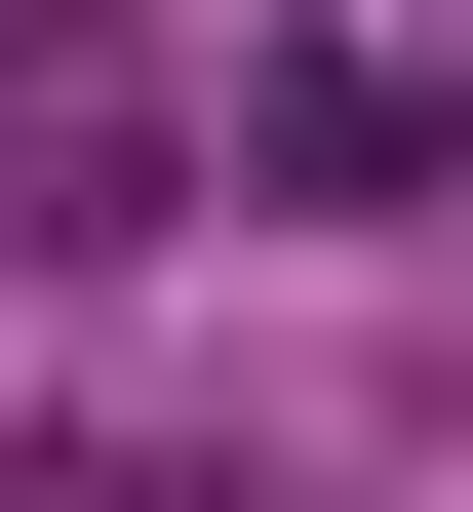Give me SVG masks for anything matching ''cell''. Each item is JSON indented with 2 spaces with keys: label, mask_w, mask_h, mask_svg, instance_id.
Wrapping results in <instances>:
<instances>
[{
  "label": "cell",
  "mask_w": 473,
  "mask_h": 512,
  "mask_svg": "<svg viewBox=\"0 0 473 512\" xmlns=\"http://www.w3.org/2000/svg\"><path fill=\"white\" fill-rule=\"evenodd\" d=\"M158 158L276 197V237H434V197H473V40H434V0H237V40L158 79Z\"/></svg>",
  "instance_id": "cell-1"
},
{
  "label": "cell",
  "mask_w": 473,
  "mask_h": 512,
  "mask_svg": "<svg viewBox=\"0 0 473 512\" xmlns=\"http://www.w3.org/2000/svg\"><path fill=\"white\" fill-rule=\"evenodd\" d=\"M119 237H158V79L0 40V276H119Z\"/></svg>",
  "instance_id": "cell-2"
},
{
  "label": "cell",
  "mask_w": 473,
  "mask_h": 512,
  "mask_svg": "<svg viewBox=\"0 0 473 512\" xmlns=\"http://www.w3.org/2000/svg\"><path fill=\"white\" fill-rule=\"evenodd\" d=\"M0 512H237V473H158V434H40V473H0Z\"/></svg>",
  "instance_id": "cell-3"
}]
</instances>
